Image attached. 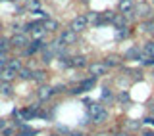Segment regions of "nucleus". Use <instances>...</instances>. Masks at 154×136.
<instances>
[{
	"label": "nucleus",
	"instance_id": "nucleus-1",
	"mask_svg": "<svg viewBox=\"0 0 154 136\" xmlns=\"http://www.w3.org/2000/svg\"><path fill=\"white\" fill-rule=\"evenodd\" d=\"M89 113H91V117H93L94 123H104V121L108 119V111L104 109L102 104H91L89 105Z\"/></svg>",
	"mask_w": 154,
	"mask_h": 136
},
{
	"label": "nucleus",
	"instance_id": "nucleus-2",
	"mask_svg": "<svg viewBox=\"0 0 154 136\" xmlns=\"http://www.w3.org/2000/svg\"><path fill=\"white\" fill-rule=\"evenodd\" d=\"M87 25H89V17L87 16H77L71 19V23H69V29L71 31H75V33H81V31H85Z\"/></svg>",
	"mask_w": 154,
	"mask_h": 136
},
{
	"label": "nucleus",
	"instance_id": "nucleus-3",
	"mask_svg": "<svg viewBox=\"0 0 154 136\" xmlns=\"http://www.w3.org/2000/svg\"><path fill=\"white\" fill-rule=\"evenodd\" d=\"M58 40H60V44H62V46L75 44V42H77V33H75V31H71V29H66V31L60 35V38H58Z\"/></svg>",
	"mask_w": 154,
	"mask_h": 136
},
{
	"label": "nucleus",
	"instance_id": "nucleus-4",
	"mask_svg": "<svg viewBox=\"0 0 154 136\" xmlns=\"http://www.w3.org/2000/svg\"><path fill=\"white\" fill-rule=\"evenodd\" d=\"M106 71H108V65L104 64V61H94V64H91L89 65V73L94 77H102V75H106Z\"/></svg>",
	"mask_w": 154,
	"mask_h": 136
},
{
	"label": "nucleus",
	"instance_id": "nucleus-5",
	"mask_svg": "<svg viewBox=\"0 0 154 136\" xmlns=\"http://www.w3.org/2000/svg\"><path fill=\"white\" fill-rule=\"evenodd\" d=\"M54 88H52V86H48V84H42L41 88L37 90V98L41 100V102H46V100H50L52 98V94H54Z\"/></svg>",
	"mask_w": 154,
	"mask_h": 136
},
{
	"label": "nucleus",
	"instance_id": "nucleus-6",
	"mask_svg": "<svg viewBox=\"0 0 154 136\" xmlns=\"http://www.w3.org/2000/svg\"><path fill=\"white\" fill-rule=\"evenodd\" d=\"M27 44H29L27 35H23V33H14V37H12V46H16V48H27Z\"/></svg>",
	"mask_w": 154,
	"mask_h": 136
},
{
	"label": "nucleus",
	"instance_id": "nucleus-7",
	"mask_svg": "<svg viewBox=\"0 0 154 136\" xmlns=\"http://www.w3.org/2000/svg\"><path fill=\"white\" fill-rule=\"evenodd\" d=\"M16 75H19V73L10 69V67H6V69L0 71V82H12L14 79H16Z\"/></svg>",
	"mask_w": 154,
	"mask_h": 136
},
{
	"label": "nucleus",
	"instance_id": "nucleus-8",
	"mask_svg": "<svg viewBox=\"0 0 154 136\" xmlns=\"http://www.w3.org/2000/svg\"><path fill=\"white\" fill-rule=\"evenodd\" d=\"M42 48H45V42H42V40H35V42H31V44L25 48V54H27V56H33L35 52L42 50Z\"/></svg>",
	"mask_w": 154,
	"mask_h": 136
},
{
	"label": "nucleus",
	"instance_id": "nucleus-9",
	"mask_svg": "<svg viewBox=\"0 0 154 136\" xmlns=\"http://www.w3.org/2000/svg\"><path fill=\"white\" fill-rule=\"evenodd\" d=\"M135 13H139L141 17H148V16H150V6L144 4V2L137 4V6H135Z\"/></svg>",
	"mask_w": 154,
	"mask_h": 136
},
{
	"label": "nucleus",
	"instance_id": "nucleus-10",
	"mask_svg": "<svg viewBox=\"0 0 154 136\" xmlns=\"http://www.w3.org/2000/svg\"><path fill=\"white\" fill-rule=\"evenodd\" d=\"M119 10H122L123 13L133 12V0H122V2H119Z\"/></svg>",
	"mask_w": 154,
	"mask_h": 136
},
{
	"label": "nucleus",
	"instance_id": "nucleus-11",
	"mask_svg": "<svg viewBox=\"0 0 154 136\" xmlns=\"http://www.w3.org/2000/svg\"><path fill=\"white\" fill-rule=\"evenodd\" d=\"M104 64L108 65V67H118L119 64H122V60H119L118 56H108V58L104 60Z\"/></svg>",
	"mask_w": 154,
	"mask_h": 136
},
{
	"label": "nucleus",
	"instance_id": "nucleus-12",
	"mask_svg": "<svg viewBox=\"0 0 154 136\" xmlns=\"http://www.w3.org/2000/svg\"><path fill=\"white\" fill-rule=\"evenodd\" d=\"M125 21H127V19H125V16L123 13H116V17H114V25L118 27V29H122V27H125Z\"/></svg>",
	"mask_w": 154,
	"mask_h": 136
},
{
	"label": "nucleus",
	"instance_id": "nucleus-13",
	"mask_svg": "<svg viewBox=\"0 0 154 136\" xmlns=\"http://www.w3.org/2000/svg\"><path fill=\"white\" fill-rule=\"evenodd\" d=\"M45 29H46L48 33H54L56 29H58V23L54 21V19H48V17H46V19H45Z\"/></svg>",
	"mask_w": 154,
	"mask_h": 136
},
{
	"label": "nucleus",
	"instance_id": "nucleus-14",
	"mask_svg": "<svg viewBox=\"0 0 154 136\" xmlns=\"http://www.w3.org/2000/svg\"><path fill=\"white\" fill-rule=\"evenodd\" d=\"M33 81H37V82H45L46 81V73L45 71H33Z\"/></svg>",
	"mask_w": 154,
	"mask_h": 136
},
{
	"label": "nucleus",
	"instance_id": "nucleus-15",
	"mask_svg": "<svg viewBox=\"0 0 154 136\" xmlns=\"http://www.w3.org/2000/svg\"><path fill=\"white\" fill-rule=\"evenodd\" d=\"M71 65H75V67H83L87 65V60L83 56H75V58H71Z\"/></svg>",
	"mask_w": 154,
	"mask_h": 136
},
{
	"label": "nucleus",
	"instance_id": "nucleus-16",
	"mask_svg": "<svg viewBox=\"0 0 154 136\" xmlns=\"http://www.w3.org/2000/svg\"><path fill=\"white\" fill-rule=\"evenodd\" d=\"M143 54L144 56H154V40H150V42H146V44H144Z\"/></svg>",
	"mask_w": 154,
	"mask_h": 136
},
{
	"label": "nucleus",
	"instance_id": "nucleus-17",
	"mask_svg": "<svg viewBox=\"0 0 154 136\" xmlns=\"http://www.w3.org/2000/svg\"><path fill=\"white\" fill-rule=\"evenodd\" d=\"M93 86H94V77H91V79H87V81H83V82H81V90H91V88H93Z\"/></svg>",
	"mask_w": 154,
	"mask_h": 136
},
{
	"label": "nucleus",
	"instance_id": "nucleus-18",
	"mask_svg": "<svg viewBox=\"0 0 154 136\" xmlns=\"http://www.w3.org/2000/svg\"><path fill=\"white\" fill-rule=\"evenodd\" d=\"M8 67H10V69H14V71H21L23 69V67H21V61H19V60H10L8 61Z\"/></svg>",
	"mask_w": 154,
	"mask_h": 136
},
{
	"label": "nucleus",
	"instance_id": "nucleus-19",
	"mask_svg": "<svg viewBox=\"0 0 154 136\" xmlns=\"http://www.w3.org/2000/svg\"><path fill=\"white\" fill-rule=\"evenodd\" d=\"M19 77H21L23 81H29V79H33V71L27 69V67H23V69L19 71Z\"/></svg>",
	"mask_w": 154,
	"mask_h": 136
},
{
	"label": "nucleus",
	"instance_id": "nucleus-20",
	"mask_svg": "<svg viewBox=\"0 0 154 136\" xmlns=\"http://www.w3.org/2000/svg\"><path fill=\"white\" fill-rule=\"evenodd\" d=\"M10 44H12V40H8V38H0V54H2V52L6 54Z\"/></svg>",
	"mask_w": 154,
	"mask_h": 136
},
{
	"label": "nucleus",
	"instance_id": "nucleus-21",
	"mask_svg": "<svg viewBox=\"0 0 154 136\" xmlns=\"http://www.w3.org/2000/svg\"><path fill=\"white\" fill-rule=\"evenodd\" d=\"M0 94H4V96L12 94V86H10V82H2V86H0Z\"/></svg>",
	"mask_w": 154,
	"mask_h": 136
},
{
	"label": "nucleus",
	"instance_id": "nucleus-22",
	"mask_svg": "<svg viewBox=\"0 0 154 136\" xmlns=\"http://www.w3.org/2000/svg\"><path fill=\"white\" fill-rule=\"evenodd\" d=\"M143 52H139V48H131V50L127 52V54H125V58H129V60H133V58H137L139 60V56H141Z\"/></svg>",
	"mask_w": 154,
	"mask_h": 136
},
{
	"label": "nucleus",
	"instance_id": "nucleus-23",
	"mask_svg": "<svg viewBox=\"0 0 154 136\" xmlns=\"http://www.w3.org/2000/svg\"><path fill=\"white\" fill-rule=\"evenodd\" d=\"M8 56L6 54H4V52H2V54H0V71H2V69H6V67H8Z\"/></svg>",
	"mask_w": 154,
	"mask_h": 136
},
{
	"label": "nucleus",
	"instance_id": "nucleus-24",
	"mask_svg": "<svg viewBox=\"0 0 154 136\" xmlns=\"http://www.w3.org/2000/svg\"><path fill=\"white\" fill-rule=\"evenodd\" d=\"M143 29H144V33H150V35H154V21H146L143 25Z\"/></svg>",
	"mask_w": 154,
	"mask_h": 136
},
{
	"label": "nucleus",
	"instance_id": "nucleus-25",
	"mask_svg": "<svg viewBox=\"0 0 154 136\" xmlns=\"http://www.w3.org/2000/svg\"><path fill=\"white\" fill-rule=\"evenodd\" d=\"M127 35H129V31H127V29H125V27L118 29V33H116V37H118V38H125Z\"/></svg>",
	"mask_w": 154,
	"mask_h": 136
},
{
	"label": "nucleus",
	"instance_id": "nucleus-26",
	"mask_svg": "<svg viewBox=\"0 0 154 136\" xmlns=\"http://www.w3.org/2000/svg\"><path fill=\"white\" fill-rule=\"evenodd\" d=\"M21 134L23 136H29V134H35V130H33L31 127H21Z\"/></svg>",
	"mask_w": 154,
	"mask_h": 136
},
{
	"label": "nucleus",
	"instance_id": "nucleus-27",
	"mask_svg": "<svg viewBox=\"0 0 154 136\" xmlns=\"http://www.w3.org/2000/svg\"><path fill=\"white\" fill-rule=\"evenodd\" d=\"M119 100H122V102H127V100H129V94H127V92H122V96H119Z\"/></svg>",
	"mask_w": 154,
	"mask_h": 136
},
{
	"label": "nucleus",
	"instance_id": "nucleus-28",
	"mask_svg": "<svg viewBox=\"0 0 154 136\" xmlns=\"http://www.w3.org/2000/svg\"><path fill=\"white\" fill-rule=\"evenodd\" d=\"M144 123H148V125H154V117H146V119H144Z\"/></svg>",
	"mask_w": 154,
	"mask_h": 136
},
{
	"label": "nucleus",
	"instance_id": "nucleus-29",
	"mask_svg": "<svg viewBox=\"0 0 154 136\" xmlns=\"http://www.w3.org/2000/svg\"><path fill=\"white\" fill-rule=\"evenodd\" d=\"M4 129H6V121L0 119V130H4Z\"/></svg>",
	"mask_w": 154,
	"mask_h": 136
},
{
	"label": "nucleus",
	"instance_id": "nucleus-30",
	"mask_svg": "<svg viewBox=\"0 0 154 136\" xmlns=\"http://www.w3.org/2000/svg\"><path fill=\"white\" fill-rule=\"evenodd\" d=\"M12 132H14L12 129H4V134H6V136H12Z\"/></svg>",
	"mask_w": 154,
	"mask_h": 136
},
{
	"label": "nucleus",
	"instance_id": "nucleus-31",
	"mask_svg": "<svg viewBox=\"0 0 154 136\" xmlns=\"http://www.w3.org/2000/svg\"><path fill=\"white\" fill-rule=\"evenodd\" d=\"M129 127H131V129H137V127H141V123H129Z\"/></svg>",
	"mask_w": 154,
	"mask_h": 136
},
{
	"label": "nucleus",
	"instance_id": "nucleus-32",
	"mask_svg": "<svg viewBox=\"0 0 154 136\" xmlns=\"http://www.w3.org/2000/svg\"><path fill=\"white\" fill-rule=\"evenodd\" d=\"M0 33H2V23H0Z\"/></svg>",
	"mask_w": 154,
	"mask_h": 136
},
{
	"label": "nucleus",
	"instance_id": "nucleus-33",
	"mask_svg": "<svg viewBox=\"0 0 154 136\" xmlns=\"http://www.w3.org/2000/svg\"><path fill=\"white\" fill-rule=\"evenodd\" d=\"M10 2H16V0H10Z\"/></svg>",
	"mask_w": 154,
	"mask_h": 136
},
{
	"label": "nucleus",
	"instance_id": "nucleus-34",
	"mask_svg": "<svg viewBox=\"0 0 154 136\" xmlns=\"http://www.w3.org/2000/svg\"><path fill=\"white\" fill-rule=\"evenodd\" d=\"M152 75H154V69H152Z\"/></svg>",
	"mask_w": 154,
	"mask_h": 136
},
{
	"label": "nucleus",
	"instance_id": "nucleus-35",
	"mask_svg": "<svg viewBox=\"0 0 154 136\" xmlns=\"http://www.w3.org/2000/svg\"><path fill=\"white\" fill-rule=\"evenodd\" d=\"M0 86H2V82H0Z\"/></svg>",
	"mask_w": 154,
	"mask_h": 136
}]
</instances>
